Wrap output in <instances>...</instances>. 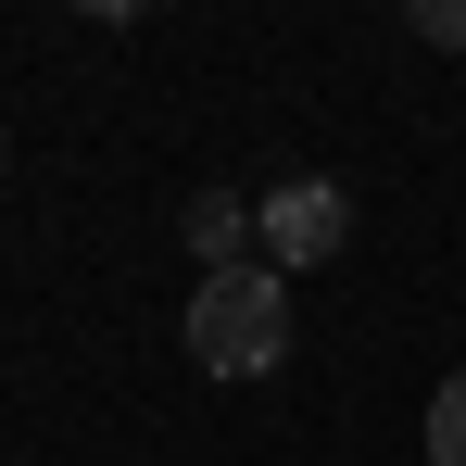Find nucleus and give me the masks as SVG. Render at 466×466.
Wrapping results in <instances>:
<instances>
[{
    "instance_id": "nucleus-1",
    "label": "nucleus",
    "mask_w": 466,
    "mask_h": 466,
    "mask_svg": "<svg viewBox=\"0 0 466 466\" xmlns=\"http://www.w3.org/2000/svg\"><path fill=\"white\" fill-rule=\"evenodd\" d=\"M278 353H290V278H278V265L202 278V303H189V366H202V379H265Z\"/></svg>"
},
{
    "instance_id": "nucleus-2",
    "label": "nucleus",
    "mask_w": 466,
    "mask_h": 466,
    "mask_svg": "<svg viewBox=\"0 0 466 466\" xmlns=\"http://www.w3.org/2000/svg\"><path fill=\"white\" fill-rule=\"evenodd\" d=\"M252 228H265V265H278V278H303V265H328V252L353 239V202H340L328 177H290V189L252 202Z\"/></svg>"
},
{
    "instance_id": "nucleus-3",
    "label": "nucleus",
    "mask_w": 466,
    "mask_h": 466,
    "mask_svg": "<svg viewBox=\"0 0 466 466\" xmlns=\"http://www.w3.org/2000/svg\"><path fill=\"white\" fill-rule=\"evenodd\" d=\"M177 239H189V252H202V278H228V265H252V202H228V189H202V202H189V215H177Z\"/></svg>"
},
{
    "instance_id": "nucleus-4",
    "label": "nucleus",
    "mask_w": 466,
    "mask_h": 466,
    "mask_svg": "<svg viewBox=\"0 0 466 466\" xmlns=\"http://www.w3.org/2000/svg\"><path fill=\"white\" fill-rule=\"evenodd\" d=\"M429 466H466V379H441V403H429Z\"/></svg>"
},
{
    "instance_id": "nucleus-5",
    "label": "nucleus",
    "mask_w": 466,
    "mask_h": 466,
    "mask_svg": "<svg viewBox=\"0 0 466 466\" xmlns=\"http://www.w3.org/2000/svg\"><path fill=\"white\" fill-rule=\"evenodd\" d=\"M403 25H416V38H429V51H466V0H416V13H403Z\"/></svg>"
}]
</instances>
